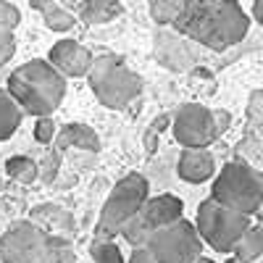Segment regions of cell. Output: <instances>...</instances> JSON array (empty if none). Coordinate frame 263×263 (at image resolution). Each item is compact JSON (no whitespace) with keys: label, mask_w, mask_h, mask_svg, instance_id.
<instances>
[{"label":"cell","mask_w":263,"mask_h":263,"mask_svg":"<svg viewBox=\"0 0 263 263\" xmlns=\"http://www.w3.org/2000/svg\"><path fill=\"white\" fill-rule=\"evenodd\" d=\"M171 27L203 48L227 50L245 40L250 18L237 0H187Z\"/></svg>","instance_id":"cell-1"},{"label":"cell","mask_w":263,"mask_h":263,"mask_svg":"<svg viewBox=\"0 0 263 263\" xmlns=\"http://www.w3.org/2000/svg\"><path fill=\"white\" fill-rule=\"evenodd\" d=\"M8 95L21 105V111L29 116H53L66 95V77L50 61H27L8 77Z\"/></svg>","instance_id":"cell-2"},{"label":"cell","mask_w":263,"mask_h":263,"mask_svg":"<svg viewBox=\"0 0 263 263\" xmlns=\"http://www.w3.org/2000/svg\"><path fill=\"white\" fill-rule=\"evenodd\" d=\"M87 79H90V90L95 92L98 103L111 111H124L142 92V77L135 74L126 66V61L114 53L98 55Z\"/></svg>","instance_id":"cell-3"},{"label":"cell","mask_w":263,"mask_h":263,"mask_svg":"<svg viewBox=\"0 0 263 263\" xmlns=\"http://www.w3.org/2000/svg\"><path fill=\"white\" fill-rule=\"evenodd\" d=\"M211 197L237 213L255 216L263 208V174L245 161L227 163L216 174Z\"/></svg>","instance_id":"cell-4"},{"label":"cell","mask_w":263,"mask_h":263,"mask_svg":"<svg viewBox=\"0 0 263 263\" xmlns=\"http://www.w3.org/2000/svg\"><path fill=\"white\" fill-rule=\"evenodd\" d=\"M145 203H147V179L142 174H126L121 182H116L114 192L108 195V200L98 216L95 239L121 237L124 227L142 211Z\"/></svg>","instance_id":"cell-5"},{"label":"cell","mask_w":263,"mask_h":263,"mask_svg":"<svg viewBox=\"0 0 263 263\" xmlns=\"http://www.w3.org/2000/svg\"><path fill=\"white\" fill-rule=\"evenodd\" d=\"M195 227L200 232L203 242H208L216 253H234L239 239L245 237V232L253 224H250V216L237 213L221 203H216L213 197H208V200L197 205Z\"/></svg>","instance_id":"cell-6"},{"label":"cell","mask_w":263,"mask_h":263,"mask_svg":"<svg viewBox=\"0 0 263 263\" xmlns=\"http://www.w3.org/2000/svg\"><path fill=\"white\" fill-rule=\"evenodd\" d=\"M184 213V203L177 195H156L147 197V203L142 205V211L132 218V221L124 227L121 237L132 248H142L150 242V237L156 234L163 227L177 224Z\"/></svg>","instance_id":"cell-7"},{"label":"cell","mask_w":263,"mask_h":263,"mask_svg":"<svg viewBox=\"0 0 263 263\" xmlns=\"http://www.w3.org/2000/svg\"><path fill=\"white\" fill-rule=\"evenodd\" d=\"M147 248L158 263H195L203 255V237L192 221L179 218L177 224L163 227L153 234Z\"/></svg>","instance_id":"cell-8"},{"label":"cell","mask_w":263,"mask_h":263,"mask_svg":"<svg viewBox=\"0 0 263 263\" xmlns=\"http://www.w3.org/2000/svg\"><path fill=\"white\" fill-rule=\"evenodd\" d=\"M53 237L32 221H18L0 237L3 263H42L50 253Z\"/></svg>","instance_id":"cell-9"},{"label":"cell","mask_w":263,"mask_h":263,"mask_svg":"<svg viewBox=\"0 0 263 263\" xmlns=\"http://www.w3.org/2000/svg\"><path fill=\"white\" fill-rule=\"evenodd\" d=\"M171 132L184 150H203L221 137L213 111L200 103H184L171 119Z\"/></svg>","instance_id":"cell-10"},{"label":"cell","mask_w":263,"mask_h":263,"mask_svg":"<svg viewBox=\"0 0 263 263\" xmlns=\"http://www.w3.org/2000/svg\"><path fill=\"white\" fill-rule=\"evenodd\" d=\"M48 61L55 66V69L63 74V77H87L92 69V53L87 50L82 42L77 40H61L50 48L48 53Z\"/></svg>","instance_id":"cell-11"},{"label":"cell","mask_w":263,"mask_h":263,"mask_svg":"<svg viewBox=\"0 0 263 263\" xmlns=\"http://www.w3.org/2000/svg\"><path fill=\"white\" fill-rule=\"evenodd\" d=\"M177 174H179V179H184L190 184H200V182H208L216 174V161L208 153V147L184 150L179 156V163H177Z\"/></svg>","instance_id":"cell-12"},{"label":"cell","mask_w":263,"mask_h":263,"mask_svg":"<svg viewBox=\"0 0 263 263\" xmlns=\"http://www.w3.org/2000/svg\"><path fill=\"white\" fill-rule=\"evenodd\" d=\"M55 147L58 150L79 147V150H87V153H98L100 150V137H98V132L92 126H87V124H63L58 129Z\"/></svg>","instance_id":"cell-13"},{"label":"cell","mask_w":263,"mask_h":263,"mask_svg":"<svg viewBox=\"0 0 263 263\" xmlns=\"http://www.w3.org/2000/svg\"><path fill=\"white\" fill-rule=\"evenodd\" d=\"M77 13L87 24H108V21L124 13V6L119 0H79Z\"/></svg>","instance_id":"cell-14"},{"label":"cell","mask_w":263,"mask_h":263,"mask_svg":"<svg viewBox=\"0 0 263 263\" xmlns=\"http://www.w3.org/2000/svg\"><path fill=\"white\" fill-rule=\"evenodd\" d=\"M29 6L42 13L45 27L53 29V32H69L77 24V16L69 8H63L58 0H29Z\"/></svg>","instance_id":"cell-15"},{"label":"cell","mask_w":263,"mask_h":263,"mask_svg":"<svg viewBox=\"0 0 263 263\" xmlns=\"http://www.w3.org/2000/svg\"><path fill=\"white\" fill-rule=\"evenodd\" d=\"M21 119H24L21 105L8 95V90H0V142L13 137V132L18 129Z\"/></svg>","instance_id":"cell-16"},{"label":"cell","mask_w":263,"mask_h":263,"mask_svg":"<svg viewBox=\"0 0 263 263\" xmlns=\"http://www.w3.org/2000/svg\"><path fill=\"white\" fill-rule=\"evenodd\" d=\"M260 255H263V227L255 224L245 232L242 239H239V245L234 250V258H239L242 263H253Z\"/></svg>","instance_id":"cell-17"},{"label":"cell","mask_w":263,"mask_h":263,"mask_svg":"<svg viewBox=\"0 0 263 263\" xmlns=\"http://www.w3.org/2000/svg\"><path fill=\"white\" fill-rule=\"evenodd\" d=\"M6 171H8V177H11L13 182H18V184H32V182H37V177H40V163H34L29 156H13V158H8Z\"/></svg>","instance_id":"cell-18"},{"label":"cell","mask_w":263,"mask_h":263,"mask_svg":"<svg viewBox=\"0 0 263 263\" xmlns=\"http://www.w3.org/2000/svg\"><path fill=\"white\" fill-rule=\"evenodd\" d=\"M237 153L248 166H253L255 171L263 174V137L258 135V132H250V135L237 145Z\"/></svg>","instance_id":"cell-19"},{"label":"cell","mask_w":263,"mask_h":263,"mask_svg":"<svg viewBox=\"0 0 263 263\" xmlns=\"http://www.w3.org/2000/svg\"><path fill=\"white\" fill-rule=\"evenodd\" d=\"M90 253L95 258V263H124L121 248L114 242V239H95L90 245Z\"/></svg>","instance_id":"cell-20"},{"label":"cell","mask_w":263,"mask_h":263,"mask_svg":"<svg viewBox=\"0 0 263 263\" xmlns=\"http://www.w3.org/2000/svg\"><path fill=\"white\" fill-rule=\"evenodd\" d=\"M42 263H77V258H74V250L69 248V242H66L63 237H53L50 253Z\"/></svg>","instance_id":"cell-21"},{"label":"cell","mask_w":263,"mask_h":263,"mask_svg":"<svg viewBox=\"0 0 263 263\" xmlns=\"http://www.w3.org/2000/svg\"><path fill=\"white\" fill-rule=\"evenodd\" d=\"M55 137H58V126H55L53 116L37 119V124H34V140L40 145H48V142H55Z\"/></svg>","instance_id":"cell-22"},{"label":"cell","mask_w":263,"mask_h":263,"mask_svg":"<svg viewBox=\"0 0 263 263\" xmlns=\"http://www.w3.org/2000/svg\"><path fill=\"white\" fill-rule=\"evenodd\" d=\"M18 21H21V11L13 3H8V0H0V29L13 32L18 27Z\"/></svg>","instance_id":"cell-23"},{"label":"cell","mask_w":263,"mask_h":263,"mask_svg":"<svg viewBox=\"0 0 263 263\" xmlns=\"http://www.w3.org/2000/svg\"><path fill=\"white\" fill-rule=\"evenodd\" d=\"M248 119H250V124L255 126V132H263V92H260V90H255V92L250 95Z\"/></svg>","instance_id":"cell-24"},{"label":"cell","mask_w":263,"mask_h":263,"mask_svg":"<svg viewBox=\"0 0 263 263\" xmlns=\"http://www.w3.org/2000/svg\"><path fill=\"white\" fill-rule=\"evenodd\" d=\"M16 53V40H13V32H3L0 29V69L13 58Z\"/></svg>","instance_id":"cell-25"},{"label":"cell","mask_w":263,"mask_h":263,"mask_svg":"<svg viewBox=\"0 0 263 263\" xmlns=\"http://www.w3.org/2000/svg\"><path fill=\"white\" fill-rule=\"evenodd\" d=\"M58 163H61V158H58V153H48L45 156V161H42V166H40V174H42V182H53L55 179V174H58Z\"/></svg>","instance_id":"cell-26"},{"label":"cell","mask_w":263,"mask_h":263,"mask_svg":"<svg viewBox=\"0 0 263 263\" xmlns=\"http://www.w3.org/2000/svg\"><path fill=\"white\" fill-rule=\"evenodd\" d=\"M129 263H158V260H156V255H153V250L147 245H142V248H132Z\"/></svg>","instance_id":"cell-27"},{"label":"cell","mask_w":263,"mask_h":263,"mask_svg":"<svg viewBox=\"0 0 263 263\" xmlns=\"http://www.w3.org/2000/svg\"><path fill=\"white\" fill-rule=\"evenodd\" d=\"M213 116H216V129H218V135H224V132L229 129V124H232V114L229 111H213Z\"/></svg>","instance_id":"cell-28"},{"label":"cell","mask_w":263,"mask_h":263,"mask_svg":"<svg viewBox=\"0 0 263 263\" xmlns=\"http://www.w3.org/2000/svg\"><path fill=\"white\" fill-rule=\"evenodd\" d=\"M253 18L263 27V0H255V3H253Z\"/></svg>","instance_id":"cell-29"},{"label":"cell","mask_w":263,"mask_h":263,"mask_svg":"<svg viewBox=\"0 0 263 263\" xmlns=\"http://www.w3.org/2000/svg\"><path fill=\"white\" fill-rule=\"evenodd\" d=\"M58 3H61L63 8H69V11H74V8H77V3H79V0H58Z\"/></svg>","instance_id":"cell-30"},{"label":"cell","mask_w":263,"mask_h":263,"mask_svg":"<svg viewBox=\"0 0 263 263\" xmlns=\"http://www.w3.org/2000/svg\"><path fill=\"white\" fill-rule=\"evenodd\" d=\"M195 263H213V260H211V258H205V255H200V258H197Z\"/></svg>","instance_id":"cell-31"},{"label":"cell","mask_w":263,"mask_h":263,"mask_svg":"<svg viewBox=\"0 0 263 263\" xmlns=\"http://www.w3.org/2000/svg\"><path fill=\"white\" fill-rule=\"evenodd\" d=\"M258 227H263V208L258 211Z\"/></svg>","instance_id":"cell-32"},{"label":"cell","mask_w":263,"mask_h":263,"mask_svg":"<svg viewBox=\"0 0 263 263\" xmlns=\"http://www.w3.org/2000/svg\"><path fill=\"white\" fill-rule=\"evenodd\" d=\"M224 263H242V260H239V258H227Z\"/></svg>","instance_id":"cell-33"},{"label":"cell","mask_w":263,"mask_h":263,"mask_svg":"<svg viewBox=\"0 0 263 263\" xmlns=\"http://www.w3.org/2000/svg\"><path fill=\"white\" fill-rule=\"evenodd\" d=\"M0 263H3V258H0Z\"/></svg>","instance_id":"cell-34"},{"label":"cell","mask_w":263,"mask_h":263,"mask_svg":"<svg viewBox=\"0 0 263 263\" xmlns=\"http://www.w3.org/2000/svg\"><path fill=\"white\" fill-rule=\"evenodd\" d=\"M184 3H187V0H184Z\"/></svg>","instance_id":"cell-35"}]
</instances>
